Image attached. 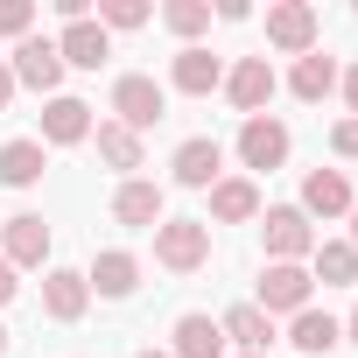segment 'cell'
Wrapping results in <instances>:
<instances>
[{"mask_svg":"<svg viewBox=\"0 0 358 358\" xmlns=\"http://www.w3.org/2000/svg\"><path fill=\"white\" fill-rule=\"evenodd\" d=\"M155 260H162L169 274H197V267L211 260V225H204V218H162V225H155Z\"/></svg>","mask_w":358,"mask_h":358,"instance_id":"cell-1","label":"cell"},{"mask_svg":"<svg viewBox=\"0 0 358 358\" xmlns=\"http://www.w3.org/2000/svg\"><path fill=\"white\" fill-rule=\"evenodd\" d=\"M113 113H120V127H127V134H141V127H162V120H169V92H162L155 78L127 71V78L113 85Z\"/></svg>","mask_w":358,"mask_h":358,"instance_id":"cell-2","label":"cell"},{"mask_svg":"<svg viewBox=\"0 0 358 358\" xmlns=\"http://www.w3.org/2000/svg\"><path fill=\"white\" fill-rule=\"evenodd\" d=\"M309 267H295V260H274L267 274H260V309L267 316H302L309 309Z\"/></svg>","mask_w":358,"mask_h":358,"instance_id":"cell-3","label":"cell"},{"mask_svg":"<svg viewBox=\"0 0 358 358\" xmlns=\"http://www.w3.org/2000/svg\"><path fill=\"white\" fill-rule=\"evenodd\" d=\"M260 232H267V253H274V260H295V267H302V253H316V225H309L295 204H274V211L260 218Z\"/></svg>","mask_w":358,"mask_h":358,"instance_id":"cell-4","label":"cell"},{"mask_svg":"<svg viewBox=\"0 0 358 358\" xmlns=\"http://www.w3.org/2000/svg\"><path fill=\"white\" fill-rule=\"evenodd\" d=\"M267 43L288 50V57H309L316 50V8H309V0H281V8H267Z\"/></svg>","mask_w":358,"mask_h":358,"instance_id":"cell-5","label":"cell"},{"mask_svg":"<svg viewBox=\"0 0 358 358\" xmlns=\"http://www.w3.org/2000/svg\"><path fill=\"white\" fill-rule=\"evenodd\" d=\"M15 85H36V92H50L57 99V85H64V57H57V43L50 36H22V50H15Z\"/></svg>","mask_w":358,"mask_h":358,"instance_id":"cell-6","label":"cell"},{"mask_svg":"<svg viewBox=\"0 0 358 358\" xmlns=\"http://www.w3.org/2000/svg\"><path fill=\"white\" fill-rule=\"evenodd\" d=\"M225 92H232V106H239L246 120H260L267 99H274V64H267V57H239V64L225 71Z\"/></svg>","mask_w":358,"mask_h":358,"instance_id":"cell-7","label":"cell"},{"mask_svg":"<svg viewBox=\"0 0 358 358\" xmlns=\"http://www.w3.org/2000/svg\"><path fill=\"white\" fill-rule=\"evenodd\" d=\"M358 197H351V183H344V169H309L302 176V218H344Z\"/></svg>","mask_w":358,"mask_h":358,"instance_id":"cell-8","label":"cell"},{"mask_svg":"<svg viewBox=\"0 0 358 358\" xmlns=\"http://www.w3.org/2000/svg\"><path fill=\"white\" fill-rule=\"evenodd\" d=\"M169 169H176V183H183V190H211V183H225V148L197 134V141L176 148V162H169Z\"/></svg>","mask_w":358,"mask_h":358,"instance_id":"cell-9","label":"cell"},{"mask_svg":"<svg viewBox=\"0 0 358 358\" xmlns=\"http://www.w3.org/2000/svg\"><path fill=\"white\" fill-rule=\"evenodd\" d=\"M239 162H246V169H281V162H288V127L267 120V113L246 120V127H239Z\"/></svg>","mask_w":358,"mask_h":358,"instance_id":"cell-10","label":"cell"},{"mask_svg":"<svg viewBox=\"0 0 358 358\" xmlns=\"http://www.w3.org/2000/svg\"><path fill=\"white\" fill-rule=\"evenodd\" d=\"M92 309V288H85V274L78 267H50L43 274V316H57V323H78Z\"/></svg>","mask_w":358,"mask_h":358,"instance_id":"cell-11","label":"cell"},{"mask_svg":"<svg viewBox=\"0 0 358 358\" xmlns=\"http://www.w3.org/2000/svg\"><path fill=\"white\" fill-rule=\"evenodd\" d=\"M0 260H8V267H43V260H50V225H43L36 211L8 218V239H0Z\"/></svg>","mask_w":358,"mask_h":358,"instance_id":"cell-12","label":"cell"},{"mask_svg":"<svg viewBox=\"0 0 358 358\" xmlns=\"http://www.w3.org/2000/svg\"><path fill=\"white\" fill-rule=\"evenodd\" d=\"M218 330L246 351V358H267V344H274V316L260 309V302H239V309H225L218 316Z\"/></svg>","mask_w":358,"mask_h":358,"instance_id":"cell-13","label":"cell"},{"mask_svg":"<svg viewBox=\"0 0 358 358\" xmlns=\"http://www.w3.org/2000/svg\"><path fill=\"white\" fill-rule=\"evenodd\" d=\"M169 85H176V92H190V99H204V92H218V85H225V64H218L211 50H197V43H190V50H176Z\"/></svg>","mask_w":358,"mask_h":358,"instance_id":"cell-14","label":"cell"},{"mask_svg":"<svg viewBox=\"0 0 358 358\" xmlns=\"http://www.w3.org/2000/svg\"><path fill=\"white\" fill-rule=\"evenodd\" d=\"M113 218L134 225V232H155V225H162V183H141V176H127L120 197H113Z\"/></svg>","mask_w":358,"mask_h":358,"instance_id":"cell-15","label":"cell"},{"mask_svg":"<svg viewBox=\"0 0 358 358\" xmlns=\"http://www.w3.org/2000/svg\"><path fill=\"white\" fill-rule=\"evenodd\" d=\"M57 57H64V71H71V64H78V71H99V64L113 57V36H106V29H99L92 15H85V22H71V29H64Z\"/></svg>","mask_w":358,"mask_h":358,"instance_id":"cell-16","label":"cell"},{"mask_svg":"<svg viewBox=\"0 0 358 358\" xmlns=\"http://www.w3.org/2000/svg\"><path fill=\"white\" fill-rule=\"evenodd\" d=\"M85 288L106 295V302H127V295L141 288V260H134V253H99L92 274H85Z\"/></svg>","mask_w":358,"mask_h":358,"instance_id":"cell-17","label":"cell"},{"mask_svg":"<svg viewBox=\"0 0 358 358\" xmlns=\"http://www.w3.org/2000/svg\"><path fill=\"white\" fill-rule=\"evenodd\" d=\"M43 169H50L43 141H8V148H0V183H8V190H36Z\"/></svg>","mask_w":358,"mask_h":358,"instance_id":"cell-18","label":"cell"},{"mask_svg":"<svg viewBox=\"0 0 358 358\" xmlns=\"http://www.w3.org/2000/svg\"><path fill=\"white\" fill-rule=\"evenodd\" d=\"M85 134H92V106L57 92V99H50V113H43V141H57V148H78Z\"/></svg>","mask_w":358,"mask_h":358,"instance_id":"cell-19","label":"cell"},{"mask_svg":"<svg viewBox=\"0 0 358 358\" xmlns=\"http://www.w3.org/2000/svg\"><path fill=\"white\" fill-rule=\"evenodd\" d=\"M288 344H295L302 358H323V351H337V344H344V323H337V316H323V309H302V316L288 323Z\"/></svg>","mask_w":358,"mask_h":358,"instance_id":"cell-20","label":"cell"},{"mask_svg":"<svg viewBox=\"0 0 358 358\" xmlns=\"http://www.w3.org/2000/svg\"><path fill=\"white\" fill-rule=\"evenodd\" d=\"M169 358H225V330L211 323V316H176V351Z\"/></svg>","mask_w":358,"mask_h":358,"instance_id":"cell-21","label":"cell"},{"mask_svg":"<svg viewBox=\"0 0 358 358\" xmlns=\"http://www.w3.org/2000/svg\"><path fill=\"white\" fill-rule=\"evenodd\" d=\"M211 218H218V225H246V218H260V190L246 183V176L211 183Z\"/></svg>","mask_w":358,"mask_h":358,"instance_id":"cell-22","label":"cell"},{"mask_svg":"<svg viewBox=\"0 0 358 358\" xmlns=\"http://www.w3.org/2000/svg\"><path fill=\"white\" fill-rule=\"evenodd\" d=\"M309 260H316L309 281H330V288H351V281H358V246H351V239H316Z\"/></svg>","mask_w":358,"mask_h":358,"instance_id":"cell-23","label":"cell"},{"mask_svg":"<svg viewBox=\"0 0 358 358\" xmlns=\"http://www.w3.org/2000/svg\"><path fill=\"white\" fill-rule=\"evenodd\" d=\"M288 85H295V99H309V106H316V99H330L337 64H330L323 50H309V57H295V78H288Z\"/></svg>","mask_w":358,"mask_h":358,"instance_id":"cell-24","label":"cell"},{"mask_svg":"<svg viewBox=\"0 0 358 358\" xmlns=\"http://www.w3.org/2000/svg\"><path fill=\"white\" fill-rule=\"evenodd\" d=\"M99 155H106L120 176H134V169H141V134H127L120 120H99Z\"/></svg>","mask_w":358,"mask_h":358,"instance_id":"cell-25","label":"cell"},{"mask_svg":"<svg viewBox=\"0 0 358 358\" xmlns=\"http://www.w3.org/2000/svg\"><path fill=\"white\" fill-rule=\"evenodd\" d=\"M162 22H169L176 36H204V29H211V8H204V0H169Z\"/></svg>","mask_w":358,"mask_h":358,"instance_id":"cell-26","label":"cell"},{"mask_svg":"<svg viewBox=\"0 0 358 358\" xmlns=\"http://www.w3.org/2000/svg\"><path fill=\"white\" fill-rule=\"evenodd\" d=\"M141 22H148L141 0H99V29H141Z\"/></svg>","mask_w":358,"mask_h":358,"instance_id":"cell-27","label":"cell"},{"mask_svg":"<svg viewBox=\"0 0 358 358\" xmlns=\"http://www.w3.org/2000/svg\"><path fill=\"white\" fill-rule=\"evenodd\" d=\"M29 22H36L29 0H0V36H29Z\"/></svg>","mask_w":358,"mask_h":358,"instance_id":"cell-28","label":"cell"},{"mask_svg":"<svg viewBox=\"0 0 358 358\" xmlns=\"http://www.w3.org/2000/svg\"><path fill=\"white\" fill-rule=\"evenodd\" d=\"M330 148H337L344 162H358V120H337V127H330Z\"/></svg>","mask_w":358,"mask_h":358,"instance_id":"cell-29","label":"cell"},{"mask_svg":"<svg viewBox=\"0 0 358 358\" xmlns=\"http://www.w3.org/2000/svg\"><path fill=\"white\" fill-rule=\"evenodd\" d=\"M15 288H22V281H15V267H8V260H0V309H8V302H15Z\"/></svg>","mask_w":358,"mask_h":358,"instance_id":"cell-30","label":"cell"},{"mask_svg":"<svg viewBox=\"0 0 358 358\" xmlns=\"http://www.w3.org/2000/svg\"><path fill=\"white\" fill-rule=\"evenodd\" d=\"M344 106H351V120H358V64L344 71Z\"/></svg>","mask_w":358,"mask_h":358,"instance_id":"cell-31","label":"cell"},{"mask_svg":"<svg viewBox=\"0 0 358 358\" xmlns=\"http://www.w3.org/2000/svg\"><path fill=\"white\" fill-rule=\"evenodd\" d=\"M8 99H15V71L0 64V113H8Z\"/></svg>","mask_w":358,"mask_h":358,"instance_id":"cell-32","label":"cell"},{"mask_svg":"<svg viewBox=\"0 0 358 358\" xmlns=\"http://www.w3.org/2000/svg\"><path fill=\"white\" fill-rule=\"evenodd\" d=\"M344 344H358V302H351V316H344Z\"/></svg>","mask_w":358,"mask_h":358,"instance_id":"cell-33","label":"cell"},{"mask_svg":"<svg viewBox=\"0 0 358 358\" xmlns=\"http://www.w3.org/2000/svg\"><path fill=\"white\" fill-rule=\"evenodd\" d=\"M351 246H358V204H351Z\"/></svg>","mask_w":358,"mask_h":358,"instance_id":"cell-34","label":"cell"},{"mask_svg":"<svg viewBox=\"0 0 358 358\" xmlns=\"http://www.w3.org/2000/svg\"><path fill=\"white\" fill-rule=\"evenodd\" d=\"M0 358H8V323H0Z\"/></svg>","mask_w":358,"mask_h":358,"instance_id":"cell-35","label":"cell"},{"mask_svg":"<svg viewBox=\"0 0 358 358\" xmlns=\"http://www.w3.org/2000/svg\"><path fill=\"white\" fill-rule=\"evenodd\" d=\"M134 358H169V351H134Z\"/></svg>","mask_w":358,"mask_h":358,"instance_id":"cell-36","label":"cell"},{"mask_svg":"<svg viewBox=\"0 0 358 358\" xmlns=\"http://www.w3.org/2000/svg\"><path fill=\"white\" fill-rule=\"evenodd\" d=\"M239 358H246V351H239Z\"/></svg>","mask_w":358,"mask_h":358,"instance_id":"cell-37","label":"cell"}]
</instances>
